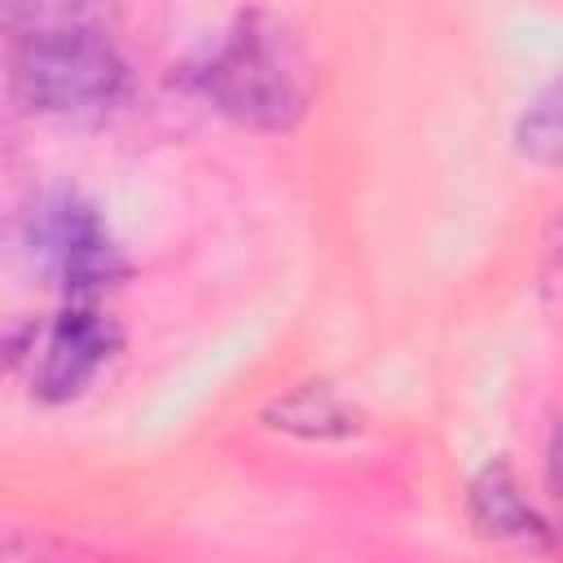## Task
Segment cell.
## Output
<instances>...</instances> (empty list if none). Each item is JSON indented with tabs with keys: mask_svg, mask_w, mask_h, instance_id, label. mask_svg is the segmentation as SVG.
Returning a JSON list of instances; mask_svg holds the SVG:
<instances>
[{
	"mask_svg": "<svg viewBox=\"0 0 563 563\" xmlns=\"http://www.w3.org/2000/svg\"><path fill=\"white\" fill-rule=\"evenodd\" d=\"M545 471H550V493H554V497H559V506H563V418H559V427H554V435H550Z\"/></svg>",
	"mask_w": 563,
	"mask_h": 563,
	"instance_id": "cell-9",
	"label": "cell"
},
{
	"mask_svg": "<svg viewBox=\"0 0 563 563\" xmlns=\"http://www.w3.org/2000/svg\"><path fill=\"white\" fill-rule=\"evenodd\" d=\"M106 26V0H4L9 40Z\"/></svg>",
	"mask_w": 563,
	"mask_h": 563,
	"instance_id": "cell-8",
	"label": "cell"
},
{
	"mask_svg": "<svg viewBox=\"0 0 563 563\" xmlns=\"http://www.w3.org/2000/svg\"><path fill=\"white\" fill-rule=\"evenodd\" d=\"M119 330L97 303H66L53 321L31 325V391L48 405L75 400L114 356Z\"/></svg>",
	"mask_w": 563,
	"mask_h": 563,
	"instance_id": "cell-4",
	"label": "cell"
},
{
	"mask_svg": "<svg viewBox=\"0 0 563 563\" xmlns=\"http://www.w3.org/2000/svg\"><path fill=\"white\" fill-rule=\"evenodd\" d=\"M466 506H471V523L479 528V537H493V541H545L550 537L545 519L532 510V501L523 497L506 462H488L471 479Z\"/></svg>",
	"mask_w": 563,
	"mask_h": 563,
	"instance_id": "cell-5",
	"label": "cell"
},
{
	"mask_svg": "<svg viewBox=\"0 0 563 563\" xmlns=\"http://www.w3.org/2000/svg\"><path fill=\"white\" fill-rule=\"evenodd\" d=\"M264 422L277 431L303 435V440H339L361 427V413L330 383H299L295 391H286L282 400L268 405Z\"/></svg>",
	"mask_w": 563,
	"mask_h": 563,
	"instance_id": "cell-6",
	"label": "cell"
},
{
	"mask_svg": "<svg viewBox=\"0 0 563 563\" xmlns=\"http://www.w3.org/2000/svg\"><path fill=\"white\" fill-rule=\"evenodd\" d=\"M515 150L537 167H563V70L519 114Z\"/></svg>",
	"mask_w": 563,
	"mask_h": 563,
	"instance_id": "cell-7",
	"label": "cell"
},
{
	"mask_svg": "<svg viewBox=\"0 0 563 563\" xmlns=\"http://www.w3.org/2000/svg\"><path fill=\"white\" fill-rule=\"evenodd\" d=\"M13 97L48 119H97L128 92V62L106 26L9 40Z\"/></svg>",
	"mask_w": 563,
	"mask_h": 563,
	"instance_id": "cell-2",
	"label": "cell"
},
{
	"mask_svg": "<svg viewBox=\"0 0 563 563\" xmlns=\"http://www.w3.org/2000/svg\"><path fill=\"white\" fill-rule=\"evenodd\" d=\"M22 246L31 264L66 295V303H97L123 273L106 220L70 189H53L31 202L22 220Z\"/></svg>",
	"mask_w": 563,
	"mask_h": 563,
	"instance_id": "cell-3",
	"label": "cell"
},
{
	"mask_svg": "<svg viewBox=\"0 0 563 563\" xmlns=\"http://www.w3.org/2000/svg\"><path fill=\"white\" fill-rule=\"evenodd\" d=\"M189 79L211 110L255 132H290L312 101V62L299 35L273 13H242Z\"/></svg>",
	"mask_w": 563,
	"mask_h": 563,
	"instance_id": "cell-1",
	"label": "cell"
}]
</instances>
